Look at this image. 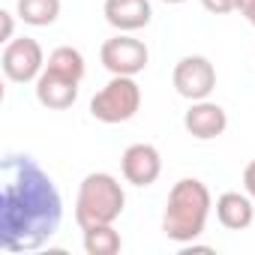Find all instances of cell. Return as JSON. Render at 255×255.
<instances>
[{"label":"cell","mask_w":255,"mask_h":255,"mask_svg":"<svg viewBox=\"0 0 255 255\" xmlns=\"http://www.w3.org/2000/svg\"><path fill=\"white\" fill-rule=\"evenodd\" d=\"M63 219V201L54 180L30 156L3 159V195H0V246L6 252H27L48 243Z\"/></svg>","instance_id":"cell-1"},{"label":"cell","mask_w":255,"mask_h":255,"mask_svg":"<svg viewBox=\"0 0 255 255\" xmlns=\"http://www.w3.org/2000/svg\"><path fill=\"white\" fill-rule=\"evenodd\" d=\"M210 207H213L210 189L201 180H195V177L177 180L168 192V204H165V216H162L165 237L174 243H192L195 237L204 234Z\"/></svg>","instance_id":"cell-2"},{"label":"cell","mask_w":255,"mask_h":255,"mask_svg":"<svg viewBox=\"0 0 255 255\" xmlns=\"http://www.w3.org/2000/svg\"><path fill=\"white\" fill-rule=\"evenodd\" d=\"M126 195L117 177L105 171H93L81 180L78 198H75V222L78 228H93V225H114V219L123 213Z\"/></svg>","instance_id":"cell-3"},{"label":"cell","mask_w":255,"mask_h":255,"mask_svg":"<svg viewBox=\"0 0 255 255\" xmlns=\"http://www.w3.org/2000/svg\"><path fill=\"white\" fill-rule=\"evenodd\" d=\"M138 108H141V87L135 84L132 75H114L90 99V114L99 123H126L138 114Z\"/></svg>","instance_id":"cell-4"},{"label":"cell","mask_w":255,"mask_h":255,"mask_svg":"<svg viewBox=\"0 0 255 255\" xmlns=\"http://www.w3.org/2000/svg\"><path fill=\"white\" fill-rule=\"evenodd\" d=\"M99 60H102V66H105L111 75H132V78H135L138 72L147 69L150 51H147V45H144L141 39L120 33V36H111V39L102 42Z\"/></svg>","instance_id":"cell-5"},{"label":"cell","mask_w":255,"mask_h":255,"mask_svg":"<svg viewBox=\"0 0 255 255\" xmlns=\"http://www.w3.org/2000/svg\"><path fill=\"white\" fill-rule=\"evenodd\" d=\"M3 72L9 81L15 84H27V81H36L45 69V54H42V45L30 36H18V39H9L6 48H3Z\"/></svg>","instance_id":"cell-6"},{"label":"cell","mask_w":255,"mask_h":255,"mask_svg":"<svg viewBox=\"0 0 255 255\" xmlns=\"http://www.w3.org/2000/svg\"><path fill=\"white\" fill-rule=\"evenodd\" d=\"M174 90L189 99V102H198V99H207L216 87V69L207 57L201 54H189V57H180L177 66H174Z\"/></svg>","instance_id":"cell-7"},{"label":"cell","mask_w":255,"mask_h":255,"mask_svg":"<svg viewBox=\"0 0 255 255\" xmlns=\"http://www.w3.org/2000/svg\"><path fill=\"white\" fill-rule=\"evenodd\" d=\"M120 171H123L126 183H132V186L156 183V177L162 171L159 150L153 144H129L123 150V156H120Z\"/></svg>","instance_id":"cell-8"},{"label":"cell","mask_w":255,"mask_h":255,"mask_svg":"<svg viewBox=\"0 0 255 255\" xmlns=\"http://www.w3.org/2000/svg\"><path fill=\"white\" fill-rule=\"evenodd\" d=\"M183 126L186 132L198 141H210V138H219L228 126V114L222 105L216 102H207V99H198L189 105V111L183 114Z\"/></svg>","instance_id":"cell-9"},{"label":"cell","mask_w":255,"mask_h":255,"mask_svg":"<svg viewBox=\"0 0 255 255\" xmlns=\"http://www.w3.org/2000/svg\"><path fill=\"white\" fill-rule=\"evenodd\" d=\"M102 15L111 27H117L120 33H132L150 24V3L147 0H105Z\"/></svg>","instance_id":"cell-10"},{"label":"cell","mask_w":255,"mask_h":255,"mask_svg":"<svg viewBox=\"0 0 255 255\" xmlns=\"http://www.w3.org/2000/svg\"><path fill=\"white\" fill-rule=\"evenodd\" d=\"M36 99H39V105H45L51 111H63L78 99V81L57 75L51 69H42V75L36 78Z\"/></svg>","instance_id":"cell-11"},{"label":"cell","mask_w":255,"mask_h":255,"mask_svg":"<svg viewBox=\"0 0 255 255\" xmlns=\"http://www.w3.org/2000/svg\"><path fill=\"white\" fill-rule=\"evenodd\" d=\"M252 216H255V207L246 195L240 192H222L216 198V219L231 228V231H243L252 225Z\"/></svg>","instance_id":"cell-12"},{"label":"cell","mask_w":255,"mask_h":255,"mask_svg":"<svg viewBox=\"0 0 255 255\" xmlns=\"http://www.w3.org/2000/svg\"><path fill=\"white\" fill-rule=\"evenodd\" d=\"M60 15V0H18V18L30 27H48Z\"/></svg>","instance_id":"cell-13"},{"label":"cell","mask_w":255,"mask_h":255,"mask_svg":"<svg viewBox=\"0 0 255 255\" xmlns=\"http://www.w3.org/2000/svg\"><path fill=\"white\" fill-rule=\"evenodd\" d=\"M45 69H51L57 75H66L72 81H81L84 78V54L78 48H72V45H60V48H54L48 54Z\"/></svg>","instance_id":"cell-14"},{"label":"cell","mask_w":255,"mask_h":255,"mask_svg":"<svg viewBox=\"0 0 255 255\" xmlns=\"http://www.w3.org/2000/svg\"><path fill=\"white\" fill-rule=\"evenodd\" d=\"M120 249H123V240L111 225L84 228V252L87 255H117Z\"/></svg>","instance_id":"cell-15"},{"label":"cell","mask_w":255,"mask_h":255,"mask_svg":"<svg viewBox=\"0 0 255 255\" xmlns=\"http://www.w3.org/2000/svg\"><path fill=\"white\" fill-rule=\"evenodd\" d=\"M201 3H204L207 12H213V15H225V12H231V9L237 6V0H201Z\"/></svg>","instance_id":"cell-16"},{"label":"cell","mask_w":255,"mask_h":255,"mask_svg":"<svg viewBox=\"0 0 255 255\" xmlns=\"http://www.w3.org/2000/svg\"><path fill=\"white\" fill-rule=\"evenodd\" d=\"M252 27H255V0H237V6H234Z\"/></svg>","instance_id":"cell-17"},{"label":"cell","mask_w":255,"mask_h":255,"mask_svg":"<svg viewBox=\"0 0 255 255\" xmlns=\"http://www.w3.org/2000/svg\"><path fill=\"white\" fill-rule=\"evenodd\" d=\"M243 186H246V192L255 198V159L243 168Z\"/></svg>","instance_id":"cell-18"},{"label":"cell","mask_w":255,"mask_h":255,"mask_svg":"<svg viewBox=\"0 0 255 255\" xmlns=\"http://www.w3.org/2000/svg\"><path fill=\"white\" fill-rule=\"evenodd\" d=\"M0 18H3V42L12 39V12H0Z\"/></svg>","instance_id":"cell-19"},{"label":"cell","mask_w":255,"mask_h":255,"mask_svg":"<svg viewBox=\"0 0 255 255\" xmlns=\"http://www.w3.org/2000/svg\"><path fill=\"white\" fill-rule=\"evenodd\" d=\"M162 3H183V0H162Z\"/></svg>","instance_id":"cell-20"}]
</instances>
